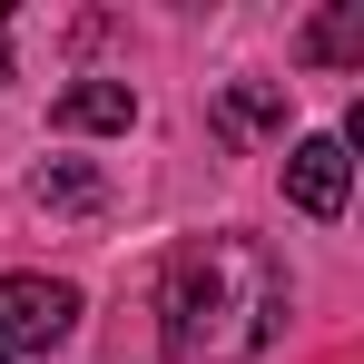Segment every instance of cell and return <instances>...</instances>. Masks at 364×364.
I'll use <instances>...</instances> for the list:
<instances>
[{
    "instance_id": "cell-8",
    "label": "cell",
    "mask_w": 364,
    "mask_h": 364,
    "mask_svg": "<svg viewBox=\"0 0 364 364\" xmlns=\"http://www.w3.org/2000/svg\"><path fill=\"white\" fill-rule=\"evenodd\" d=\"M0 79H10V10H0Z\"/></svg>"
},
{
    "instance_id": "cell-6",
    "label": "cell",
    "mask_w": 364,
    "mask_h": 364,
    "mask_svg": "<svg viewBox=\"0 0 364 364\" xmlns=\"http://www.w3.org/2000/svg\"><path fill=\"white\" fill-rule=\"evenodd\" d=\"M305 60H364V0H345V10H325L315 30H305Z\"/></svg>"
},
{
    "instance_id": "cell-9",
    "label": "cell",
    "mask_w": 364,
    "mask_h": 364,
    "mask_svg": "<svg viewBox=\"0 0 364 364\" xmlns=\"http://www.w3.org/2000/svg\"><path fill=\"white\" fill-rule=\"evenodd\" d=\"M0 364H10V355H0Z\"/></svg>"
},
{
    "instance_id": "cell-5",
    "label": "cell",
    "mask_w": 364,
    "mask_h": 364,
    "mask_svg": "<svg viewBox=\"0 0 364 364\" xmlns=\"http://www.w3.org/2000/svg\"><path fill=\"white\" fill-rule=\"evenodd\" d=\"M30 197H40V207H60V217H99V178H89L79 158H50V168L30 178Z\"/></svg>"
},
{
    "instance_id": "cell-3",
    "label": "cell",
    "mask_w": 364,
    "mask_h": 364,
    "mask_svg": "<svg viewBox=\"0 0 364 364\" xmlns=\"http://www.w3.org/2000/svg\"><path fill=\"white\" fill-rule=\"evenodd\" d=\"M345 138H296L286 148V197H296L305 217H345Z\"/></svg>"
},
{
    "instance_id": "cell-1",
    "label": "cell",
    "mask_w": 364,
    "mask_h": 364,
    "mask_svg": "<svg viewBox=\"0 0 364 364\" xmlns=\"http://www.w3.org/2000/svg\"><path fill=\"white\" fill-rule=\"evenodd\" d=\"M286 325V266L266 237H197L168 256V296H158V335L168 364H246L276 345Z\"/></svg>"
},
{
    "instance_id": "cell-4",
    "label": "cell",
    "mask_w": 364,
    "mask_h": 364,
    "mask_svg": "<svg viewBox=\"0 0 364 364\" xmlns=\"http://www.w3.org/2000/svg\"><path fill=\"white\" fill-rule=\"evenodd\" d=\"M60 128H79V138H109V128L138 119V89L128 79H79V89H60V109H50Z\"/></svg>"
},
{
    "instance_id": "cell-2",
    "label": "cell",
    "mask_w": 364,
    "mask_h": 364,
    "mask_svg": "<svg viewBox=\"0 0 364 364\" xmlns=\"http://www.w3.org/2000/svg\"><path fill=\"white\" fill-rule=\"evenodd\" d=\"M79 325V286L60 276H0V355H50Z\"/></svg>"
},
{
    "instance_id": "cell-7",
    "label": "cell",
    "mask_w": 364,
    "mask_h": 364,
    "mask_svg": "<svg viewBox=\"0 0 364 364\" xmlns=\"http://www.w3.org/2000/svg\"><path fill=\"white\" fill-rule=\"evenodd\" d=\"M227 119H237V128H266V119H276V89H266V79L227 89Z\"/></svg>"
}]
</instances>
